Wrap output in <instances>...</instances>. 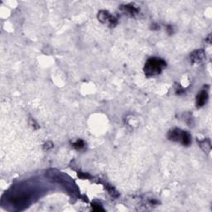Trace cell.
<instances>
[{"mask_svg": "<svg viewBox=\"0 0 212 212\" xmlns=\"http://www.w3.org/2000/svg\"><path fill=\"white\" fill-rule=\"evenodd\" d=\"M33 194L28 185H21L12 189L7 194V201L11 206L21 210L22 207H26L29 205Z\"/></svg>", "mask_w": 212, "mask_h": 212, "instance_id": "obj_1", "label": "cell"}, {"mask_svg": "<svg viewBox=\"0 0 212 212\" xmlns=\"http://www.w3.org/2000/svg\"><path fill=\"white\" fill-rule=\"evenodd\" d=\"M166 66V62L160 58H149L144 66L145 74L149 76L160 74L162 71Z\"/></svg>", "mask_w": 212, "mask_h": 212, "instance_id": "obj_2", "label": "cell"}, {"mask_svg": "<svg viewBox=\"0 0 212 212\" xmlns=\"http://www.w3.org/2000/svg\"><path fill=\"white\" fill-rule=\"evenodd\" d=\"M99 20L105 24H108L110 26H114L116 24V19L113 18L112 15L110 14L107 11H100L98 15Z\"/></svg>", "mask_w": 212, "mask_h": 212, "instance_id": "obj_3", "label": "cell"}, {"mask_svg": "<svg viewBox=\"0 0 212 212\" xmlns=\"http://www.w3.org/2000/svg\"><path fill=\"white\" fill-rule=\"evenodd\" d=\"M191 60L193 62L201 63L205 60V53L202 50H197L195 51L191 54Z\"/></svg>", "mask_w": 212, "mask_h": 212, "instance_id": "obj_4", "label": "cell"}, {"mask_svg": "<svg viewBox=\"0 0 212 212\" xmlns=\"http://www.w3.org/2000/svg\"><path fill=\"white\" fill-rule=\"evenodd\" d=\"M208 99V93L206 90H202L199 94H198L197 97H196V106L197 108L202 107L205 105Z\"/></svg>", "mask_w": 212, "mask_h": 212, "instance_id": "obj_5", "label": "cell"}, {"mask_svg": "<svg viewBox=\"0 0 212 212\" xmlns=\"http://www.w3.org/2000/svg\"><path fill=\"white\" fill-rule=\"evenodd\" d=\"M180 142L185 146H188L191 143V136L188 134V132L186 131H182V134L181 136Z\"/></svg>", "mask_w": 212, "mask_h": 212, "instance_id": "obj_6", "label": "cell"}, {"mask_svg": "<svg viewBox=\"0 0 212 212\" xmlns=\"http://www.w3.org/2000/svg\"><path fill=\"white\" fill-rule=\"evenodd\" d=\"M124 12L127 13L128 14L130 15H134L138 13V9L134 6H131V5H126L124 7Z\"/></svg>", "mask_w": 212, "mask_h": 212, "instance_id": "obj_7", "label": "cell"}, {"mask_svg": "<svg viewBox=\"0 0 212 212\" xmlns=\"http://www.w3.org/2000/svg\"><path fill=\"white\" fill-rule=\"evenodd\" d=\"M199 144H200V147H201L205 152H210V150H211V143H210V141H209V140L205 139L204 141L200 142Z\"/></svg>", "mask_w": 212, "mask_h": 212, "instance_id": "obj_8", "label": "cell"}, {"mask_svg": "<svg viewBox=\"0 0 212 212\" xmlns=\"http://www.w3.org/2000/svg\"><path fill=\"white\" fill-rule=\"evenodd\" d=\"M106 188H107V190H108V191H109V193L111 195V196H113V197H118V196H119V193H118V191H117L113 187H111V186H110V185H108V186L106 187Z\"/></svg>", "mask_w": 212, "mask_h": 212, "instance_id": "obj_9", "label": "cell"}, {"mask_svg": "<svg viewBox=\"0 0 212 212\" xmlns=\"http://www.w3.org/2000/svg\"><path fill=\"white\" fill-rule=\"evenodd\" d=\"M73 147L75 149H77V150H81V149H82L85 147V143L82 141L81 139H79V140H77L75 143H73Z\"/></svg>", "mask_w": 212, "mask_h": 212, "instance_id": "obj_10", "label": "cell"}, {"mask_svg": "<svg viewBox=\"0 0 212 212\" xmlns=\"http://www.w3.org/2000/svg\"><path fill=\"white\" fill-rule=\"evenodd\" d=\"M92 207H93V210H94V211H104L102 205H99V203H93V204H92Z\"/></svg>", "mask_w": 212, "mask_h": 212, "instance_id": "obj_11", "label": "cell"}, {"mask_svg": "<svg viewBox=\"0 0 212 212\" xmlns=\"http://www.w3.org/2000/svg\"><path fill=\"white\" fill-rule=\"evenodd\" d=\"M78 177L80 178H82V179H86V178H90V176L89 174H85V173H82V172H80L78 174Z\"/></svg>", "mask_w": 212, "mask_h": 212, "instance_id": "obj_12", "label": "cell"}]
</instances>
